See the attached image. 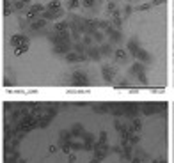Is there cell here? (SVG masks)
Returning a JSON list of instances; mask_svg holds the SVG:
<instances>
[{
	"label": "cell",
	"mask_w": 174,
	"mask_h": 163,
	"mask_svg": "<svg viewBox=\"0 0 174 163\" xmlns=\"http://www.w3.org/2000/svg\"><path fill=\"white\" fill-rule=\"evenodd\" d=\"M170 163H174V94L170 101Z\"/></svg>",
	"instance_id": "4"
},
{
	"label": "cell",
	"mask_w": 174,
	"mask_h": 163,
	"mask_svg": "<svg viewBox=\"0 0 174 163\" xmlns=\"http://www.w3.org/2000/svg\"><path fill=\"white\" fill-rule=\"evenodd\" d=\"M170 94H174V0H170Z\"/></svg>",
	"instance_id": "3"
},
{
	"label": "cell",
	"mask_w": 174,
	"mask_h": 163,
	"mask_svg": "<svg viewBox=\"0 0 174 163\" xmlns=\"http://www.w3.org/2000/svg\"><path fill=\"white\" fill-rule=\"evenodd\" d=\"M0 94H170V0H0Z\"/></svg>",
	"instance_id": "1"
},
{
	"label": "cell",
	"mask_w": 174,
	"mask_h": 163,
	"mask_svg": "<svg viewBox=\"0 0 174 163\" xmlns=\"http://www.w3.org/2000/svg\"><path fill=\"white\" fill-rule=\"evenodd\" d=\"M172 94H0V163H170Z\"/></svg>",
	"instance_id": "2"
}]
</instances>
